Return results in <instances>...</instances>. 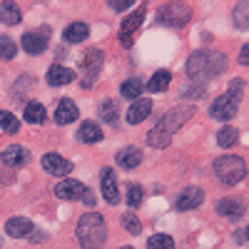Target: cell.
Returning a JSON list of instances; mask_svg holds the SVG:
<instances>
[{
  "mask_svg": "<svg viewBox=\"0 0 249 249\" xmlns=\"http://www.w3.org/2000/svg\"><path fill=\"white\" fill-rule=\"evenodd\" d=\"M192 115H195V105H179V107L170 110L167 115H164V117L155 124V130H150L147 142L152 144V147H167L170 140H172V135H175V130H179Z\"/></svg>",
  "mask_w": 249,
  "mask_h": 249,
  "instance_id": "6da1fadb",
  "label": "cell"
},
{
  "mask_svg": "<svg viewBox=\"0 0 249 249\" xmlns=\"http://www.w3.org/2000/svg\"><path fill=\"white\" fill-rule=\"evenodd\" d=\"M75 234H77V242H80L82 249H100L107 239V227H105L102 214H97V212L82 214L80 222H77Z\"/></svg>",
  "mask_w": 249,
  "mask_h": 249,
  "instance_id": "7a4b0ae2",
  "label": "cell"
},
{
  "mask_svg": "<svg viewBox=\"0 0 249 249\" xmlns=\"http://www.w3.org/2000/svg\"><path fill=\"white\" fill-rule=\"evenodd\" d=\"M224 68H227V57L222 53L199 50L187 60V75H190L192 80H204V77L219 75Z\"/></svg>",
  "mask_w": 249,
  "mask_h": 249,
  "instance_id": "3957f363",
  "label": "cell"
},
{
  "mask_svg": "<svg viewBox=\"0 0 249 249\" xmlns=\"http://www.w3.org/2000/svg\"><path fill=\"white\" fill-rule=\"evenodd\" d=\"M214 175L222 179V184L232 187V184H237V182L244 179L247 164H244V160L237 157V155H224V157H217V160H214Z\"/></svg>",
  "mask_w": 249,
  "mask_h": 249,
  "instance_id": "277c9868",
  "label": "cell"
},
{
  "mask_svg": "<svg viewBox=\"0 0 249 249\" xmlns=\"http://www.w3.org/2000/svg\"><path fill=\"white\" fill-rule=\"evenodd\" d=\"M142 20H144V5H140V8H137L132 15H127V18H124V23L120 25V43H122L124 48H130V45H132L135 33L140 30Z\"/></svg>",
  "mask_w": 249,
  "mask_h": 249,
  "instance_id": "5b68a950",
  "label": "cell"
},
{
  "mask_svg": "<svg viewBox=\"0 0 249 249\" xmlns=\"http://www.w3.org/2000/svg\"><path fill=\"white\" fill-rule=\"evenodd\" d=\"M239 110V97L234 95H222L212 102V107H210V115L214 120H232Z\"/></svg>",
  "mask_w": 249,
  "mask_h": 249,
  "instance_id": "8992f818",
  "label": "cell"
},
{
  "mask_svg": "<svg viewBox=\"0 0 249 249\" xmlns=\"http://www.w3.org/2000/svg\"><path fill=\"white\" fill-rule=\"evenodd\" d=\"M190 18H192V10L187 8V5H179V3L167 5V8L160 13V20H162V23H164V25H172V28H182Z\"/></svg>",
  "mask_w": 249,
  "mask_h": 249,
  "instance_id": "52a82bcc",
  "label": "cell"
},
{
  "mask_svg": "<svg viewBox=\"0 0 249 249\" xmlns=\"http://www.w3.org/2000/svg\"><path fill=\"white\" fill-rule=\"evenodd\" d=\"M48 37H50V30H48V28L25 33V35H23V48H25V53H30V55H40V53L48 48Z\"/></svg>",
  "mask_w": 249,
  "mask_h": 249,
  "instance_id": "ba28073f",
  "label": "cell"
},
{
  "mask_svg": "<svg viewBox=\"0 0 249 249\" xmlns=\"http://www.w3.org/2000/svg\"><path fill=\"white\" fill-rule=\"evenodd\" d=\"M43 167H45V172H50L55 177H65L72 172V162L60 157L57 152H48V155H43Z\"/></svg>",
  "mask_w": 249,
  "mask_h": 249,
  "instance_id": "9c48e42d",
  "label": "cell"
},
{
  "mask_svg": "<svg viewBox=\"0 0 249 249\" xmlns=\"http://www.w3.org/2000/svg\"><path fill=\"white\" fill-rule=\"evenodd\" d=\"M102 50H88L85 57H82V70H85V88L92 85V80L97 77L100 68H102Z\"/></svg>",
  "mask_w": 249,
  "mask_h": 249,
  "instance_id": "30bf717a",
  "label": "cell"
},
{
  "mask_svg": "<svg viewBox=\"0 0 249 249\" xmlns=\"http://www.w3.org/2000/svg\"><path fill=\"white\" fill-rule=\"evenodd\" d=\"M85 192H88V187L82 182H77V179H65V182H60L55 187V195L60 199H82Z\"/></svg>",
  "mask_w": 249,
  "mask_h": 249,
  "instance_id": "8fae6325",
  "label": "cell"
},
{
  "mask_svg": "<svg viewBox=\"0 0 249 249\" xmlns=\"http://www.w3.org/2000/svg\"><path fill=\"white\" fill-rule=\"evenodd\" d=\"M102 197H105V202H110V204H117L120 202L117 177H115V170L112 167L102 170Z\"/></svg>",
  "mask_w": 249,
  "mask_h": 249,
  "instance_id": "7c38bea8",
  "label": "cell"
},
{
  "mask_svg": "<svg viewBox=\"0 0 249 249\" xmlns=\"http://www.w3.org/2000/svg\"><path fill=\"white\" fill-rule=\"evenodd\" d=\"M202 199H204V192L199 190V187H187V190L177 197L175 207H177L179 212H187V210H195V207H199Z\"/></svg>",
  "mask_w": 249,
  "mask_h": 249,
  "instance_id": "4fadbf2b",
  "label": "cell"
},
{
  "mask_svg": "<svg viewBox=\"0 0 249 249\" xmlns=\"http://www.w3.org/2000/svg\"><path fill=\"white\" fill-rule=\"evenodd\" d=\"M0 160H3L5 167H23V164H28V160H30V152H28L25 147L10 144V147H5V150H3Z\"/></svg>",
  "mask_w": 249,
  "mask_h": 249,
  "instance_id": "5bb4252c",
  "label": "cell"
},
{
  "mask_svg": "<svg viewBox=\"0 0 249 249\" xmlns=\"http://www.w3.org/2000/svg\"><path fill=\"white\" fill-rule=\"evenodd\" d=\"M244 210H247V204L242 199H234V197H224L217 202V212L222 217H230V219H239L244 214Z\"/></svg>",
  "mask_w": 249,
  "mask_h": 249,
  "instance_id": "9a60e30c",
  "label": "cell"
},
{
  "mask_svg": "<svg viewBox=\"0 0 249 249\" xmlns=\"http://www.w3.org/2000/svg\"><path fill=\"white\" fill-rule=\"evenodd\" d=\"M77 115H80V110L72 100H60V105L55 110V122L57 124H70V122L77 120Z\"/></svg>",
  "mask_w": 249,
  "mask_h": 249,
  "instance_id": "2e32d148",
  "label": "cell"
},
{
  "mask_svg": "<svg viewBox=\"0 0 249 249\" xmlns=\"http://www.w3.org/2000/svg\"><path fill=\"white\" fill-rule=\"evenodd\" d=\"M5 232H8L10 237H15V239H20V237H28V234H33V222H30V219H25V217L8 219V224H5Z\"/></svg>",
  "mask_w": 249,
  "mask_h": 249,
  "instance_id": "e0dca14e",
  "label": "cell"
},
{
  "mask_svg": "<svg viewBox=\"0 0 249 249\" xmlns=\"http://www.w3.org/2000/svg\"><path fill=\"white\" fill-rule=\"evenodd\" d=\"M115 160H117V164H120L122 170H135L137 164L142 162V152H140L137 147H124V150L117 152Z\"/></svg>",
  "mask_w": 249,
  "mask_h": 249,
  "instance_id": "ac0fdd59",
  "label": "cell"
},
{
  "mask_svg": "<svg viewBox=\"0 0 249 249\" xmlns=\"http://www.w3.org/2000/svg\"><path fill=\"white\" fill-rule=\"evenodd\" d=\"M75 80V70L65 68V65H53L48 70V82L50 85H68V82Z\"/></svg>",
  "mask_w": 249,
  "mask_h": 249,
  "instance_id": "d6986e66",
  "label": "cell"
},
{
  "mask_svg": "<svg viewBox=\"0 0 249 249\" xmlns=\"http://www.w3.org/2000/svg\"><path fill=\"white\" fill-rule=\"evenodd\" d=\"M152 112V102L150 100H135V105L127 110V120L132 122V124H140L142 120H147V115Z\"/></svg>",
  "mask_w": 249,
  "mask_h": 249,
  "instance_id": "ffe728a7",
  "label": "cell"
},
{
  "mask_svg": "<svg viewBox=\"0 0 249 249\" xmlns=\"http://www.w3.org/2000/svg\"><path fill=\"white\" fill-rule=\"evenodd\" d=\"M90 35V28L85 23H72L65 28V33H62V37H65V43L75 45V43H82V40H88Z\"/></svg>",
  "mask_w": 249,
  "mask_h": 249,
  "instance_id": "44dd1931",
  "label": "cell"
},
{
  "mask_svg": "<svg viewBox=\"0 0 249 249\" xmlns=\"http://www.w3.org/2000/svg\"><path fill=\"white\" fill-rule=\"evenodd\" d=\"M77 137H80L82 142H85V144H97V142L102 140V130L97 127L95 122H82V124H80Z\"/></svg>",
  "mask_w": 249,
  "mask_h": 249,
  "instance_id": "7402d4cb",
  "label": "cell"
},
{
  "mask_svg": "<svg viewBox=\"0 0 249 249\" xmlns=\"http://www.w3.org/2000/svg\"><path fill=\"white\" fill-rule=\"evenodd\" d=\"M20 8L15 3H3L0 5V23H5V25H18L20 23Z\"/></svg>",
  "mask_w": 249,
  "mask_h": 249,
  "instance_id": "603a6c76",
  "label": "cell"
},
{
  "mask_svg": "<svg viewBox=\"0 0 249 249\" xmlns=\"http://www.w3.org/2000/svg\"><path fill=\"white\" fill-rule=\"evenodd\" d=\"M170 80H172V75H170L167 70H157V72L150 77L147 88H150L152 92H164V90L170 88Z\"/></svg>",
  "mask_w": 249,
  "mask_h": 249,
  "instance_id": "cb8c5ba5",
  "label": "cell"
},
{
  "mask_svg": "<svg viewBox=\"0 0 249 249\" xmlns=\"http://www.w3.org/2000/svg\"><path fill=\"white\" fill-rule=\"evenodd\" d=\"M25 120L30 124H43L45 122V107L40 102H28L25 105Z\"/></svg>",
  "mask_w": 249,
  "mask_h": 249,
  "instance_id": "d4e9b609",
  "label": "cell"
},
{
  "mask_svg": "<svg viewBox=\"0 0 249 249\" xmlns=\"http://www.w3.org/2000/svg\"><path fill=\"white\" fill-rule=\"evenodd\" d=\"M142 90H144V85H142L137 77H132V80H127V82H122V88H120L122 97H127V100H140Z\"/></svg>",
  "mask_w": 249,
  "mask_h": 249,
  "instance_id": "484cf974",
  "label": "cell"
},
{
  "mask_svg": "<svg viewBox=\"0 0 249 249\" xmlns=\"http://www.w3.org/2000/svg\"><path fill=\"white\" fill-rule=\"evenodd\" d=\"M237 140H239V132L234 127H222L217 132V144H219V147H232Z\"/></svg>",
  "mask_w": 249,
  "mask_h": 249,
  "instance_id": "4316f807",
  "label": "cell"
},
{
  "mask_svg": "<svg viewBox=\"0 0 249 249\" xmlns=\"http://www.w3.org/2000/svg\"><path fill=\"white\" fill-rule=\"evenodd\" d=\"M147 249H175V239L170 234H155L147 239Z\"/></svg>",
  "mask_w": 249,
  "mask_h": 249,
  "instance_id": "83f0119b",
  "label": "cell"
},
{
  "mask_svg": "<svg viewBox=\"0 0 249 249\" xmlns=\"http://www.w3.org/2000/svg\"><path fill=\"white\" fill-rule=\"evenodd\" d=\"M234 18V25L237 28H249V3H239L232 13Z\"/></svg>",
  "mask_w": 249,
  "mask_h": 249,
  "instance_id": "f1b7e54d",
  "label": "cell"
},
{
  "mask_svg": "<svg viewBox=\"0 0 249 249\" xmlns=\"http://www.w3.org/2000/svg\"><path fill=\"white\" fill-rule=\"evenodd\" d=\"M15 53H18L15 40L8 37V35H0V57H3V60H13Z\"/></svg>",
  "mask_w": 249,
  "mask_h": 249,
  "instance_id": "f546056e",
  "label": "cell"
},
{
  "mask_svg": "<svg viewBox=\"0 0 249 249\" xmlns=\"http://www.w3.org/2000/svg\"><path fill=\"white\" fill-rule=\"evenodd\" d=\"M0 127H3L5 132H10V135H15V132L20 130V122L15 120V115H13V112L3 110V112H0Z\"/></svg>",
  "mask_w": 249,
  "mask_h": 249,
  "instance_id": "4dcf8cb0",
  "label": "cell"
},
{
  "mask_svg": "<svg viewBox=\"0 0 249 249\" xmlns=\"http://www.w3.org/2000/svg\"><path fill=\"white\" fill-rule=\"evenodd\" d=\"M100 117L105 120V122H115L117 120V105H115V100H105L100 105Z\"/></svg>",
  "mask_w": 249,
  "mask_h": 249,
  "instance_id": "1f68e13d",
  "label": "cell"
},
{
  "mask_svg": "<svg viewBox=\"0 0 249 249\" xmlns=\"http://www.w3.org/2000/svg\"><path fill=\"white\" fill-rule=\"evenodd\" d=\"M142 197H144V192H142L140 184H130L127 187V204L130 207H140L142 204Z\"/></svg>",
  "mask_w": 249,
  "mask_h": 249,
  "instance_id": "d6a6232c",
  "label": "cell"
},
{
  "mask_svg": "<svg viewBox=\"0 0 249 249\" xmlns=\"http://www.w3.org/2000/svg\"><path fill=\"white\" fill-rule=\"evenodd\" d=\"M122 227H124L130 234H140V232H142V224H140V219H137L135 214H124V217H122Z\"/></svg>",
  "mask_w": 249,
  "mask_h": 249,
  "instance_id": "836d02e7",
  "label": "cell"
},
{
  "mask_svg": "<svg viewBox=\"0 0 249 249\" xmlns=\"http://www.w3.org/2000/svg\"><path fill=\"white\" fill-rule=\"evenodd\" d=\"M130 5H132L130 0H117V3L112 0V3H110V8H112V10H124V8H130Z\"/></svg>",
  "mask_w": 249,
  "mask_h": 249,
  "instance_id": "e575fe53",
  "label": "cell"
},
{
  "mask_svg": "<svg viewBox=\"0 0 249 249\" xmlns=\"http://www.w3.org/2000/svg\"><path fill=\"white\" fill-rule=\"evenodd\" d=\"M239 62H242V65H249V45L242 48V53H239Z\"/></svg>",
  "mask_w": 249,
  "mask_h": 249,
  "instance_id": "d590c367",
  "label": "cell"
},
{
  "mask_svg": "<svg viewBox=\"0 0 249 249\" xmlns=\"http://www.w3.org/2000/svg\"><path fill=\"white\" fill-rule=\"evenodd\" d=\"M82 202L92 207V204H95V192H90V190H88V192H85V197H82Z\"/></svg>",
  "mask_w": 249,
  "mask_h": 249,
  "instance_id": "8d00e7d4",
  "label": "cell"
},
{
  "mask_svg": "<svg viewBox=\"0 0 249 249\" xmlns=\"http://www.w3.org/2000/svg\"><path fill=\"white\" fill-rule=\"evenodd\" d=\"M247 242H249V227H247Z\"/></svg>",
  "mask_w": 249,
  "mask_h": 249,
  "instance_id": "74e56055",
  "label": "cell"
},
{
  "mask_svg": "<svg viewBox=\"0 0 249 249\" xmlns=\"http://www.w3.org/2000/svg\"><path fill=\"white\" fill-rule=\"evenodd\" d=\"M122 249H135V247H122Z\"/></svg>",
  "mask_w": 249,
  "mask_h": 249,
  "instance_id": "f35d334b",
  "label": "cell"
}]
</instances>
